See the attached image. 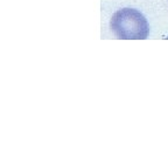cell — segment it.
<instances>
[{"label":"cell","instance_id":"cell-1","mask_svg":"<svg viewBox=\"0 0 168 158\" xmlns=\"http://www.w3.org/2000/svg\"><path fill=\"white\" fill-rule=\"evenodd\" d=\"M110 28L120 40H145L148 38L149 25L145 15L132 7H124L113 13Z\"/></svg>","mask_w":168,"mask_h":158}]
</instances>
